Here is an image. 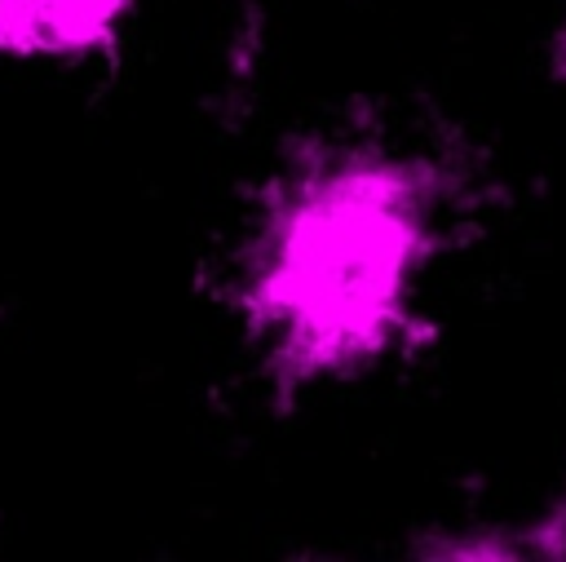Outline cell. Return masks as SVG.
Wrapping results in <instances>:
<instances>
[{
	"mask_svg": "<svg viewBox=\"0 0 566 562\" xmlns=\"http://www.w3.org/2000/svg\"><path fill=\"white\" fill-rule=\"evenodd\" d=\"M460 168L371 119L279 150L230 252V305L279 398L358 381L416 350Z\"/></svg>",
	"mask_w": 566,
	"mask_h": 562,
	"instance_id": "cell-1",
	"label": "cell"
},
{
	"mask_svg": "<svg viewBox=\"0 0 566 562\" xmlns=\"http://www.w3.org/2000/svg\"><path fill=\"white\" fill-rule=\"evenodd\" d=\"M137 0H0V58L97 62L128 31Z\"/></svg>",
	"mask_w": 566,
	"mask_h": 562,
	"instance_id": "cell-2",
	"label": "cell"
},
{
	"mask_svg": "<svg viewBox=\"0 0 566 562\" xmlns=\"http://www.w3.org/2000/svg\"><path fill=\"white\" fill-rule=\"evenodd\" d=\"M407 553L424 562H566V478L517 518H478L416 531Z\"/></svg>",
	"mask_w": 566,
	"mask_h": 562,
	"instance_id": "cell-3",
	"label": "cell"
},
{
	"mask_svg": "<svg viewBox=\"0 0 566 562\" xmlns=\"http://www.w3.org/2000/svg\"><path fill=\"white\" fill-rule=\"evenodd\" d=\"M544 71H548V80L566 93V22H557V27L548 31V44H544Z\"/></svg>",
	"mask_w": 566,
	"mask_h": 562,
	"instance_id": "cell-4",
	"label": "cell"
}]
</instances>
